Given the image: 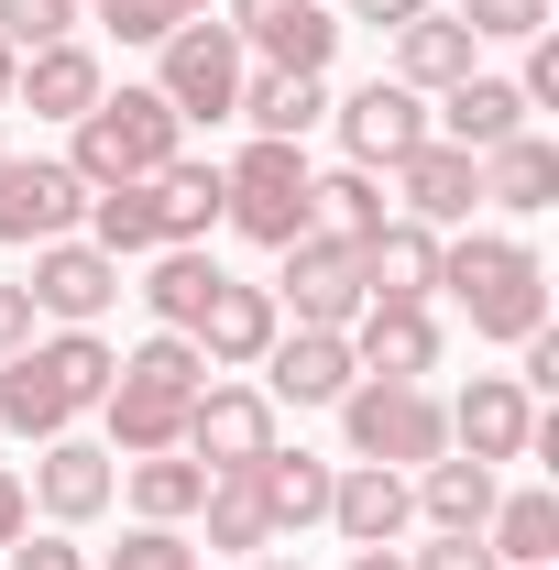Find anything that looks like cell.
I'll return each mask as SVG.
<instances>
[{"instance_id":"1","label":"cell","mask_w":559,"mask_h":570,"mask_svg":"<svg viewBox=\"0 0 559 570\" xmlns=\"http://www.w3.org/2000/svg\"><path fill=\"white\" fill-rule=\"evenodd\" d=\"M110 373H121V352H110L99 330H33L22 352L0 362V428L45 450V439H67L77 417H99Z\"/></svg>"},{"instance_id":"2","label":"cell","mask_w":559,"mask_h":570,"mask_svg":"<svg viewBox=\"0 0 559 570\" xmlns=\"http://www.w3.org/2000/svg\"><path fill=\"white\" fill-rule=\"evenodd\" d=\"M439 296L472 318V341H527L549 330V264L516 230H439Z\"/></svg>"},{"instance_id":"3","label":"cell","mask_w":559,"mask_h":570,"mask_svg":"<svg viewBox=\"0 0 559 570\" xmlns=\"http://www.w3.org/2000/svg\"><path fill=\"white\" fill-rule=\"evenodd\" d=\"M198 384H209V362L187 330H154L143 352H121L110 373V395H99V450L110 461H143V450H187V406H198Z\"/></svg>"},{"instance_id":"4","label":"cell","mask_w":559,"mask_h":570,"mask_svg":"<svg viewBox=\"0 0 559 570\" xmlns=\"http://www.w3.org/2000/svg\"><path fill=\"white\" fill-rule=\"evenodd\" d=\"M187 154V121L154 99V88H99V110L67 121V165L77 187H143L154 165H176Z\"/></svg>"},{"instance_id":"5","label":"cell","mask_w":559,"mask_h":570,"mask_svg":"<svg viewBox=\"0 0 559 570\" xmlns=\"http://www.w3.org/2000/svg\"><path fill=\"white\" fill-rule=\"evenodd\" d=\"M307 142H242L231 165H219V230H242V242H264V253H285L296 230H307Z\"/></svg>"},{"instance_id":"6","label":"cell","mask_w":559,"mask_h":570,"mask_svg":"<svg viewBox=\"0 0 559 570\" xmlns=\"http://www.w3.org/2000/svg\"><path fill=\"white\" fill-rule=\"evenodd\" d=\"M341 439H351V461L428 472V461L450 450V406H439L428 384H384V373H362V384L341 395Z\"/></svg>"},{"instance_id":"7","label":"cell","mask_w":559,"mask_h":570,"mask_svg":"<svg viewBox=\"0 0 559 570\" xmlns=\"http://www.w3.org/2000/svg\"><path fill=\"white\" fill-rule=\"evenodd\" d=\"M242 77H253V56H242V33L209 22V11L154 45V99H165L176 121H231V110H242Z\"/></svg>"},{"instance_id":"8","label":"cell","mask_w":559,"mask_h":570,"mask_svg":"<svg viewBox=\"0 0 559 570\" xmlns=\"http://www.w3.org/2000/svg\"><path fill=\"white\" fill-rule=\"evenodd\" d=\"M22 296H33V318H56V330H99V318L121 307V264H110L88 230H67V242H33Z\"/></svg>"},{"instance_id":"9","label":"cell","mask_w":559,"mask_h":570,"mask_svg":"<svg viewBox=\"0 0 559 570\" xmlns=\"http://www.w3.org/2000/svg\"><path fill=\"white\" fill-rule=\"evenodd\" d=\"M219 22L242 33L253 67L285 77H330V56H341V11H318V0H219Z\"/></svg>"},{"instance_id":"10","label":"cell","mask_w":559,"mask_h":570,"mask_svg":"<svg viewBox=\"0 0 559 570\" xmlns=\"http://www.w3.org/2000/svg\"><path fill=\"white\" fill-rule=\"evenodd\" d=\"M88 219V187H77L67 154H0V242L33 253V242H67Z\"/></svg>"},{"instance_id":"11","label":"cell","mask_w":559,"mask_h":570,"mask_svg":"<svg viewBox=\"0 0 559 570\" xmlns=\"http://www.w3.org/2000/svg\"><path fill=\"white\" fill-rule=\"evenodd\" d=\"M330 121H341V165L384 176V165H406V154L428 142V99L406 88V77H362L351 99H330Z\"/></svg>"},{"instance_id":"12","label":"cell","mask_w":559,"mask_h":570,"mask_svg":"<svg viewBox=\"0 0 559 570\" xmlns=\"http://www.w3.org/2000/svg\"><path fill=\"white\" fill-rule=\"evenodd\" d=\"M384 187H395L384 209L418 219V230H472V209H483V165H472L461 142H439V132H428L406 165H384Z\"/></svg>"},{"instance_id":"13","label":"cell","mask_w":559,"mask_h":570,"mask_svg":"<svg viewBox=\"0 0 559 570\" xmlns=\"http://www.w3.org/2000/svg\"><path fill=\"white\" fill-rule=\"evenodd\" d=\"M275 439H285V428H275V395H264V384H198V406H187V461L253 472Z\"/></svg>"},{"instance_id":"14","label":"cell","mask_w":559,"mask_h":570,"mask_svg":"<svg viewBox=\"0 0 559 570\" xmlns=\"http://www.w3.org/2000/svg\"><path fill=\"white\" fill-rule=\"evenodd\" d=\"M22 494L45 504V527H88V515H110V504H121V461H110V450H99V439H45V450H33V472H22Z\"/></svg>"},{"instance_id":"15","label":"cell","mask_w":559,"mask_h":570,"mask_svg":"<svg viewBox=\"0 0 559 570\" xmlns=\"http://www.w3.org/2000/svg\"><path fill=\"white\" fill-rule=\"evenodd\" d=\"M275 307L296 330H351V318H362V264H351V242L296 230V242H285V275H275Z\"/></svg>"},{"instance_id":"16","label":"cell","mask_w":559,"mask_h":570,"mask_svg":"<svg viewBox=\"0 0 559 570\" xmlns=\"http://www.w3.org/2000/svg\"><path fill=\"white\" fill-rule=\"evenodd\" d=\"M439 406H450V450H461V461H493V472H504V461H527L538 395H527L516 373H472V384H461V395H439Z\"/></svg>"},{"instance_id":"17","label":"cell","mask_w":559,"mask_h":570,"mask_svg":"<svg viewBox=\"0 0 559 570\" xmlns=\"http://www.w3.org/2000/svg\"><path fill=\"white\" fill-rule=\"evenodd\" d=\"M275 330H285V307H275V285H242V275H219L209 285V307H198V362L209 373H253V362L275 352Z\"/></svg>"},{"instance_id":"18","label":"cell","mask_w":559,"mask_h":570,"mask_svg":"<svg viewBox=\"0 0 559 570\" xmlns=\"http://www.w3.org/2000/svg\"><path fill=\"white\" fill-rule=\"evenodd\" d=\"M341 341H351V362H362V373H384V384H428V373H439V307L362 296V318H351Z\"/></svg>"},{"instance_id":"19","label":"cell","mask_w":559,"mask_h":570,"mask_svg":"<svg viewBox=\"0 0 559 570\" xmlns=\"http://www.w3.org/2000/svg\"><path fill=\"white\" fill-rule=\"evenodd\" d=\"M253 373H264L275 406H341L351 384H362V362H351L341 330H275V352L253 362Z\"/></svg>"},{"instance_id":"20","label":"cell","mask_w":559,"mask_h":570,"mask_svg":"<svg viewBox=\"0 0 559 570\" xmlns=\"http://www.w3.org/2000/svg\"><path fill=\"white\" fill-rule=\"evenodd\" d=\"M330 527H341L351 549H395V538L418 527V483L384 472V461H351L341 483H330Z\"/></svg>"},{"instance_id":"21","label":"cell","mask_w":559,"mask_h":570,"mask_svg":"<svg viewBox=\"0 0 559 570\" xmlns=\"http://www.w3.org/2000/svg\"><path fill=\"white\" fill-rule=\"evenodd\" d=\"M428 132L439 142H461V154H493V142H516L527 132V88L516 77H461V88H439V110H428Z\"/></svg>"},{"instance_id":"22","label":"cell","mask_w":559,"mask_h":570,"mask_svg":"<svg viewBox=\"0 0 559 570\" xmlns=\"http://www.w3.org/2000/svg\"><path fill=\"white\" fill-rule=\"evenodd\" d=\"M99 88H110V67H99V45H45V56H22V77H11V99L33 110V121H88L99 110Z\"/></svg>"},{"instance_id":"23","label":"cell","mask_w":559,"mask_h":570,"mask_svg":"<svg viewBox=\"0 0 559 570\" xmlns=\"http://www.w3.org/2000/svg\"><path fill=\"white\" fill-rule=\"evenodd\" d=\"M362 296H395V307H428L439 296V230H418V219H384L362 253Z\"/></svg>"},{"instance_id":"24","label":"cell","mask_w":559,"mask_h":570,"mask_svg":"<svg viewBox=\"0 0 559 570\" xmlns=\"http://www.w3.org/2000/svg\"><path fill=\"white\" fill-rule=\"evenodd\" d=\"M483 67V45H472V22H450V11H418V22H395V67L418 99H439V88H461V77Z\"/></svg>"},{"instance_id":"25","label":"cell","mask_w":559,"mask_h":570,"mask_svg":"<svg viewBox=\"0 0 559 570\" xmlns=\"http://www.w3.org/2000/svg\"><path fill=\"white\" fill-rule=\"evenodd\" d=\"M483 165V209H504V219H538L559 198V142L527 121L516 142H493V154H472Z\"/></svg>"},{"instance_id":"26","label":"cell","mask_w":559,"mask_h":570,"mask_svg":"<svg viewBox=\"0 0 559 570\" xmlns=\"http://www.w3.org/2000/svg\"><path fill=\"white\" fill-rule=\"evenodd\" d=\"M330 483H341V472H330L318 450H285V439L253 461V494H264V515H275V538H296V527H330Z\"/></svg>"},{"instance_id":"27","label":"cell","mask_w":559,"mask_h":570,"mask_svg":"<svg viewBox=\"0 0 559 570\" xmlns=\"http://www.w3.org/2000/svg\"><path fill=\"white\" fill-rule=\"evenodd\" d=\"M231 121H253L264 142H307L330 121V77H285V67H253L242 77V110Z\"/></svg>"},{"instance_id":"28","label":"cell","mask_w":559,"mask_h":570,"mask_svg":"<svg viewBox=\"0 0 559 570\" xmlns=\"http://www.w3.org/2000/svg\"><path fill=\"white\" fill-rule=\"evenodd\" d=\"M209 285H219V264H209V242H165V253H143V307H154V330H198V307H209Z\"/></svg>"},{"instance_id":"29","label":"cell","mask_w":559,"mask_h":570,"mask_svg":"<svg viewBox=\"0 0 559 570\" xmlns=\"http://www.w3.org/2000/svg\"><path fill=\"white\" fill-rule=\"evenodd\" d=\"M483 549H493L504 570H559V494H549V483H527V494H493Z\"/></svg>"},{"instance_id":"30","label":"cell","mask_w":559,"mask_h":570,"mask_svg":"<svg viewBox=\"0 0 559 570\" xmlns=\"http://www.w3.org/2000/svg\"><path fill=\"white\" fill-rule=\"evenodd\" d=\"M384 219H395V209H384V176H362V165L307 176V230H318V242H351V253H362Z\"/></svg>"},{"instance_id":"31","label":"cell","mask_w":559,"mask_h":570,"mask_svg":"<svg viewBox=\"0 0 559 570\" xmlns=\"http://www.w3.org/2000/svg\"><path fill=\"white\" fill-rule=\"evenodd\" d=\"M121 494H133L143 527H187L198 494H209V461H187V450H143V461H121Z\"/></svg>"},{"instance_id":"32","label":"cell","mask_w":559,"mask_h":570,"mask_svg":"<svg viewBox=\"0 0 559 570\" xmlns=\"http://www.w3.org/2000/svg\"><path fill=\"white\" fill-rule=\"evenodd\" d=\"M143 187H154L165 242H209V230H219V165H209V154H176V165H154Z\"/></svg>"},{"instance_id":"33","label":"cell","mask_w":559,"mask_h":570,"mask_svg":"<svg viewBox=\"0 0 559 570\" xmlns=\"http://www.w3.org/2000/svg\"><path fill=\"white\" fill-rule=\"evenodd\" d=\"M406 483H418V515H428V527H483L493 494H504V483H493V461H461V450H439V461L406 472Z\"/></svg>"},{"instance_id":"34","label":"cell","mask_w":559,"mask_h":570,"mask_svg":"<svg viewBox=\"0 0 559 570\" xmlns=\"http://www.w3.org/2000/svg\"><path fill=\"white\" fill-rule=\"evenodd\" d=\"M198 527H209V549H231V560H264V549H275V515H264V494H253V472H209Z\"/></svg>"},{"instance_id":"35","label":"cell","mask_w":559,"mask_h":570,"mask_svg":"<svg viewBox=\"0 0 559 570\" xmlns=\"http://www.w3.org/2000/svg\"><path fill=\"white\" fill-rule=\"evenodd\" d=\"M88 242H99L110 264H143V253H165L154 187H88Z\"/></svg>"},{"instance_id":"36","label":"cell","mask_w":559,"mask_h":570,"mask_svg":"<svg viewBox=\"0 0 559 570\" xmlns=\"http://www.w3.org/2000/svg\"><path fill=\"white\" fill-rule=\"evenodd\" d=\"M450 22H472V45H527L559 22V0H450Z\"/></svg>"},{"instance_id":"37","label":"cell","mask_w":559,"mask_h":570,"mask_svg":"<svg viewBox=\"0 0 559 570\" xmlns=\"http://www.w3.org/2000/svg\"><path fill=\"white\" fill-rule=\"evenodd\" d=\"M77 22H88L77 0H0V45H11V56H45V45H67Z\"/></svg>"},{"instance_id":"38","label":"cell","mask_w":559,"mask_h":570,"mask_svg":"<svg viewBox=\"0 0 559 570\" xmlns=\"http://www.w3.org/2000/svg\"><path fill=\"white\" fill-rule=\"evenodd\" d=\"M110 570H198V538L187 527H121V549H110Z\"/></svg>"},{"instance_id":"39","label":"cell","mask_w":559,"mask_h":570,"mask_svg":"<svg viewBox=\"0 0 559 570\" xmlns=\"http://www.w3.org/2000/svg\"><path fill=\"white\" fill-rule=\"evenodd\" d=\"M406 570H504L483 549V527H428V549H406Z\"/></svg>"},{"instance_id":"40","label":"cell","mask_w":559,"mask_h":570,"mask_svg":"<svg viewBox=\"0 0 559 570\" xmlns=\"http://www.w3.org/2000/svg\"><path fill=\"white\" fill-rule=\"evenodd\" d=\"M0 570H88V549H77V527H45V538L22 527V538L0 549Z\"/></svg>"},{"instance_id":"41","label":"cell","mask_w":559,"mask_h":570,"mask_svg":"<svg viewBox=\"0 0 559 570\" xmlns=\"http://www.w3.org/2000/svg\"><path fill=\"white\" fill-rule=\"evenodd\" d=\"M99 22H110L121 45H165V33H176V11H165V0H99Z\"/></svg>"},{"instance_id":"42","label":"cell","mask_w":559,"mask_h":570,"mask_svg":"<svg viewBox=\"0 0 559 570\" xmlns=\"http://www.w3.org/2000/svg\"><path fill=\"white\" fill-rule=\"evenodd\" d=\"M527 110H559V33H527Z\"/></svg>"},{"instance_id":"43","label":"cell","mask_w":559,"mask_h":570,"mask_svg":"<svg viewBox=\"0 0 559 570\" xmlns=\"http://www.w3.org/2000/svg\"><path fill=\"white\" fill-rule=\"evenodd\" d=\"M33 330H45V318H33V296H22V285H0V362L22 352V341H33Z\"/></svg>"},{"instance_id":"44","label":"cell","mask_w":559,"mask_h":570,"mask_svg":"<svg viewBox=\"0 0 559 570\" xmlns=\"http://www.w3.org/2000/svg\"><path fill=\"white\" fill-rule=\"evenodd\" d=\"M418 11H439V0H351L341 22H373V33H395V22H418Z\"/></svg>"},{"instance_id":"45","label":"cell","mask_w":559,"mask_h":570,"mask_svg":"<svg viewBox=\"0 0 559 570\" xmlns=\"http://www.w3.org/2000/svg\"><path fill=\"white\" fill-rule=\"evenodd\" d=\"M22 527H33V494H22V472H11V461H0V549H11V538H22Z\"/></svg>"},{"instance_id":"46","label":"cell","mask_w":559,"mask_h":570,"mask_svg":"<svg viewBox=\"0 0 559 570\" xmlns=\"http://www.w3.org/2000/svg\"><path fill=\"white\" fill-rule=\"evenodd\" d=\"M341 570H406V560H395V549H351Z\"/></svg>"},{"instance_id":"47","label":"cell","mask_w":559,"mask_h":570,"mask_svg":"<svg viewBox=\"0 0 559 570\" xmlns=\"http://www.w3.org/2000/svg\"><path fill=\"white\" fill-rule=\"evenodd\" d=\"M11 77H22V56H11V45H0V110H11Z\"/></svg>"},{"instance_id":"48","label":"cell","mask_w":559,"mask_h":570,"mask_svg":"<svg viewBox=\"0 0 559 570\" xmlns=\"http://www.w3.org/2000/svg\"><path fill=\"white\" fill-rule=\"evenodd\" d=\"M242 570H307V560H275V549H264V560H242Z\"/></svg>"},{"instance_id":"49","label":"cell","mask_w":559,"mask_h":570,"mask_svg":"<svg viewBox=\"0 0 559 570\" xmlns=\"http://www.w3.org/2000/svg\"><path fill=\"white\" fill-rule=\"evenodd\" d=\"M165 11H176V22H198V11H209V0H165Z\"/></svg>"},{"instance_id":"50","label":"cell","mask_w":559,"mask_h":570,"mask_svg":"<svg viewBox=\"0 0 559 570\" xmlns=\"http://www.w3.org/2000/svg\"><path fill=\"white\" fill-rule=\"evenodd\" d=\"M77 11H99V0H77Z\"/></svg>"},{"instance_id":"51","label":"cell","mask_w":559,"mask_h":570,"mask_svg":"<svg viewBox=\"0 0 559 570\" xmlns=\"http://www.w3.org/2000/svg\"><path fill=\"white\" fill-rule=\"evenodd\" d=\"M198 570H209V560H198Z\"/></svg>"}]
</instances>
